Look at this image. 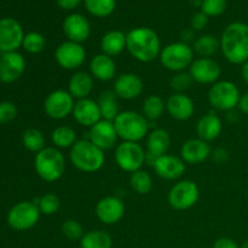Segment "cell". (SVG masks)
Returning a JSON list of instances; mask_svg holds the SVG:
<instances>
[{"mask_svg": "<svg viewBox=\"0 0 248 248\" xmlns=\"http://www.w3.org/2000/svg\"><path fill=\"white\" fill-rule=\"evenodd\" d=\"M40 215V210L33 201H22L9 211L7 224L17 232H24L35 227Z\"/></svg>", "mask_w": 248, "mask_h": 248, "instance_id": "obj_8", "label": "cell"}, {"mask_svg": "<svg viewBox=\"0 0 248 248\" xmlns=\"http://www.w3.org/2000/svg\"><path fill=\"white\" fill-rule=\"evenodd\" d=\"M82 0H57V4L63 10H73L81 2Z\"/></svg>", "mask_w": 248, "mask_h": 248, "instance_id": "obj_46", "label": "cell"}, {"mask_svg": "<svg viewBox=\"0 0 248 248\" xmlns=\"http://www.w3.org/2000/svg\"><path fill=\"white\" fill-rule=\"evenodd\" d=\"M17 116V108L12 102H0V124H9Z\"/></svg>", "mask_w": 248, "mask_h": 248, "instance_id": "obj_42", "label": "cell"}, {"mask_svg": "<svg viewBox=\"0 0 248 248\" xmlns=\"http://www.w3.org/2000/svg\"><path fill=\"white\" fill-rule=\"evenodd\" d=\"M87 11L96 17H107L115 10V0H84Z\"/></svg>", "mask_w": 248, "mask_h": 248, "instance_id": "obj_36", "label": "cell"}, {"mask_svg": "<svg viewBox=\"0 0 248 248\" xmlns=\"http://www.w3.org/2000/svg\"><path fill=\"white\" fill-rule=\"evenodd\" d=\"M113 240L108 232L103 230H91L85 232L82 239L80 240L81 248H111Z\"/></svg>", "mask_w": 248, "mask_h": 248, "instance_id": "obj_30", "label": "cell"}, {"mask_svg": "<svg viewBox=\"0 0 248 248\" xmlns=\"http://www.w3.org/2000/svg\"><path fill=\"white\" fill-rule=\"evenodd\" d=\"M87 140H91L94 145H97L103 152L111 149L115 145L116 140H118V133H116L113 121L103 120V119L98 121L96 125L90 128Z\"/></svg>", "mask_w": 248, "mask_h": 248, "instance_id": "obj_17", "label": "cell"}, {"mask_svg": "<svg viewBox=\"0 0 248 248\" xmlns=\"http://www.w3.org/2000/svg\"><path fill=\"white\" fill-rule=\"evenodd\" d=\"M194 38H195V34H194L193 29H186V31H182V34H181L182 43L188 44L189 41H193ZM194 41H195V40H194Z\"/></svg>", "mask_w": 248, "mask_h": 248, "instance_id": "obj_48", "label": "cell"}, {"mask_svg": "<svg viewBox=\"0 0 248 248\" xmlns=\"http://www.w3.org/2000/svg\"><path fill=\"white\" fill-rule=\"evenodd\" d=\"M63 31L70 41L81 44L89 39L91 27L86 17L80 14H72L65 17L63 22Z\"/></svg>", "mask_w": 248, "mask_h": 248, "instance_id": "obj_20", "label": "cell"}, {"mask_svg": "<svg viewBox=\"0 0 248 248\" xmlns=\"http://www.w3.org/2000/svg\"><path fill=\"white\" fill-rule=\"evenodd\" d=\"M166 110L174 120L186 121L193 116L194 111H195V106L190 97L176 92L167 99Z\"/></svg>", "mask_w": 248, "mask_h": 248, "instance_id": "obj_23", "label": "cell"}, {"mask_svg": "<svg viewBox=\"0 0 248 248\" xmlns=\"http://www.w3.org/2000/svg\"><path fill=\"white\" fill-rule=\"evenodd\" d=\"M241 248H248V241H246V242H244V244H242V246H241Z\"/></svg>", "mask_w": 248, "mask_h": 248, "instance_id": "obj_51", "label": "cell"}, {"mask_svg": "<svg viewBox=\"0 0 248 248\" xmlns=\"http://www.w3.org/2000/svg\"><path fill=\"white\" fill-rule=\"evenodd\" d=\"M98 107L101 110L102 119L108 121H114L119 115L118 96L111 90H104L98 98Z\"/></svg>", "mask_w": 248, "mask_h": 248, "instance_id": "obj_29", "label": "cell"}, {"mask_svg": "<svg viewBox=\"0 0 248 248\" xmlns=\"http://www.w3.org/2000/svg\"><path fill=\"white\" fill-rule=\"evenodd\" d=\"M51 140L57 149L72 148L77 143V132L69 126H60L52 131Z\"/></svg>", "mask_w": 248, "mask_h": 248, "instance_id": "obj_32", "label": "cell"}, {"mask_svg": "<svg viewBox=\"0 0 248 248\" xmlns=\"http://www.w3.org/2000/svg\"><path fill=\"white\" fill-rule=\"evenodd\" d=\"M61 230H62V234L70 241L81 240L85 235L82 225L75 219H67L65 222H63Z\"/></svg>", "mask_w": 248, "mask_h": 248, "instance_id": "obj_39", "label": "cell"}, {"mask_svg": "<svg viewBox=\"0 0 248 248\" xmlns=\"http://www.w3.org/2000/svg\"><path fill=\"white\" fill-rule=\"evenodd\" d=\"M22 46L27 52L39 53L45 48L46 39L43 34L38 33V31H31V33L24 35Z\"/></svg>", "mask_w": 248, "mask_h": 248, "instance_id": "obj_37", "label": "cell"}, {"mask_svg": "<svg viewBox=\"0 0 248 248\" xmlns=\"http://www.w3.org/2000/svg\"><path fill=\"white\" fill-rule=\"evenodd\" d=\"M216 164H224L229 160V152L225 148H216L211 154Z\"/></svg>", "mask_w": 248, "mask_h": 248, "instance_id": "obj_44", "label": "cell"}, {"mask_svg": "<svg viewBox=\"0 0 248 248\" xmlns=\"http://www.w3.org/2000/svg\"><path fill=\"white\" fill-rule=\"evenodd\" d=\"M155 173L162 179L166 181H173V179L181 178L186 172V162L182 157L174 156V155H162L157 157L154 164Z\"/></svg>", "mask_w": 248, "mask_h": 248, "instance_id": "obj_18", "label": "cell"}, {"mask_svg": "<svg viewBox=\"0 0 248 248\" xmlns=\"http://www.w3.org/2000/svg\"><path fill=\"white\" fill-rule=\"evenodd\" d=\"M193 78H191L190 73L188 72H178L172 77L171 79V87L177 92V93H183L188 89H190L191 84H193Z\"/></svg>", "mask_w": 248, "mask_h": 248, "instance_id": "obj_40", "label": "cell"}, {"mask_svg": "<svg viewBox=\"0 0 248 248\" xmlns=\"http://www.w3.org/2000/svg\"><path fill=\"white\" fill-rule=\"evenodd\" d=\"M227 9V0H202L201 11L206 16H219Z\"/></svg>", "mask_w": 248, "mask_h": 248, "instance_id": "obj_41", "label": "cell"}, {"mask_svg": "<svg viewBox=\"0 0 248 248\" xmlns=\"http://www.w3.org/2000/svg\"><path fill=\"white\" fill-rule=\"evenodd\" d=\"M73 116L79 125L90 128L102 120L98 103L91 98L79 99L73 109Z\"/></svg>", "mask_w": 248, "mask_h": 248, "instance_id": "obj_19", "label": "cell"}, {"mask_svg": "<svg viewBox=\"0 0 248 248\" xmlns=\"http://www.w3.org/2000/svg\"><path fill=\"white\" fill-rule=\"evenodd\" d=\"M200 190L195 182L183 179L174 184L170 190L167 201L173 210L184 211L193 207L199 200Z\"/></svg>", "mask_w": 248, "mask_h": 248, "instance_id": "obj_9", "label": "cell"}, {"mask_svg": "<svg viewBox=\"0 0 248 248\" xmlns=\"http://www.w3.org/2000/svg\"><path fill=\"white\" fill-rule=\"evenodd\" d=\"M166 110V102L157 94H152L143 103V115L148 121H156Z\"/></svg>", "mask_w": 248, "mask_h": 248, "instance_id": "obj_33", "label": "cell"}, {"mask_svg": "<svg viewBox=\"0 0 248 248\" xmlns=\"http://www.w3.org/2000/svg\"><path fill=\"white\" fill-rule=\"evenodd\" d=\"M208 23V16H206L202 11L196 12L191 18V28L194 31H202Z\"/></svg>", "mask_w": 248, "mask_h": 248, "instance_id": "obj_43", "label": "cell"}, {"mask_svg": "<svg viewBox=\"0 0 248 248\" xmlns=\"http://www.w3.org/2000/svg\"><path fill=\"white\" fill-rule=\"evenodd\" d=\"M222 128V121L215 113L206 114L196 124V133L199 138L206 142L215 140L216 138L219 137Z\"/></svg>", "mask_w": 248, "mask_h": 248, "instance_id": "obj_25", "label": "cell"}, {"mask_svg": "<svg viewBox=\"0 0 248 248\" xmlns=\"http://www.w3.org/2000/svg\"><path fill=\"white\" fill-rule=\"evenodd\" d=\"M74 97L65 90H55L47 94L44 102V110L48 118L53 120H62L73 114Z\"/></svg>", "mask_w": 248, "mask_h": 248, "instance_id": "obj_11", "label": "cell"}, {"mask_svg": "<svg viewBox=\"0 0 248 248\" xmlns=\"http://www.w3.org/2000/svg\"><path fill=\"white\" fill-rule=\"evenodd\" d=\"M240 97L239 87L229 80L217 81L208 91V102L211 106L217 110L227 113L236 108Z\"/></svg>", "mask_w": 248, "mask_h": 248, "instance_id": "obj_7", "label": "cell"}, {"mask_svg": "<svg viewBox=\"0 0 248 248\" xmlns=\"http://www.w3.org/2000/svg\"><path fill=\"white\" fill-rule=\"evenodd\" d=\"M61 206L60 198L55 194H45L41 198H39L38 207L40 210L41 215L45 216H52L58 212Z\"/></svg>", "mask_w": 248, "mask_h": 248, "instance_id": "obj_38", "label": "cell"}, {"mask_svg": "<svg viewBox=\"0 0 248 248\" xmlns=\"http://www.w3.org/2000/svg\"><path fill=\"white\" fill-rule=\"evenodd\" d=\"M126 47V35L121 31H110L101 40L102 53L110 57L120 55Z\"/></svg>", "mask_w": 248, "mask_h": 248, "instance_id": "obj_28", "label": "cell"}, {"mask_svg": "<svg viewBox=\"0 0 248 248\" xmlns=\"http://www.w3.org/2000/svg\"><path fill=\"white\" fill-rule=\"evenodd\" d=\"M22 143L29 152L39 153L45 148V137L38 128H28L22 136Z\"/></svg>", "mask_w": 248, "mask_h": 248, "instance_id": "obj_35", "label": "cell"}, {"mask_svg": "<svg viewBox=\"0 0 248 248\" xmlns=\"http://www.w3.org/2000/svg\"><path fill=\"white\" fill-rule=\"evenodd\" d=\"M189 73L194 81L199 84H216L222 74V68L219 63L213 58L201 57L194 60L191 65L189 67Z\"/></svg>", "mask_w": 248, "mask_h": 248, "instance_id": "obj_14", "label": "cell"}, {"mask_svg": "<svg viewBox=\"0 0 248 248\" xmlns=\"http://www.w3.org/2000/svg\"><path fill=\"white\" fill-rule=\"evenodd\" d=\"M91 75L99 81H110L116 74V65L113 57L99 53L92 57L90 62Z\"/></svg>", "mask_w": 248, "mask_h": 248, "instance_id": "obj_24", "label": "cell"}, {"mask_svg": "<svg viewBox=\"0 0 248 248\" xmlns=\"http://www.w3.org/2000/svg\"><path fill=\"white\" fill-rule=\"evenodd\" d=\"M96 216L103 224H115L125 216V205L116 196H106L97 203Z\"/></svg>", "mask_w": 248, "mask_h": 248, "instance_id": "obj_16", "label": "cell"}, {"mask_svg": "<svg viewBox=\"0 0 248 248\" xmlns=\"http://www.w3.org/2000/svg\"><path fill=\"white\" fill-rule=\"evenodd\" d=\"M237 108H239V110L241 111V113L247 114V115H248V92H246V93H244V94H241V97H240L239 104H237Z\"/></svg>", "mask_w": 248, "mask_h": 248, "instance_id": "obj_47", "label": "cell"}, {"mask_svg": "<svg viewBox=\"0 0 248 248\" xmlns=\"http://www.w3.org/2000/svg\"><path fill=\"white\" fill-rule=\"evenodd\" d=\"M34 167L43 181L47 183L58 181L64 173L65 159L62 153L53 147L44 148L41 152L36 153L34 159Z\"/></svg>", "mask_w": 248, "mask_h": 248, "instance_id": "obj_5", "label": "cell"}, {"mask_svg": "<svg viewBox=\"0 0 248 248\" xmlns=\"http://www.w3.org/2000/svg\"><path fill=\"white\" fill-rule=\"evenodd\" d=\"M115 161L123 171L133 173L142 169L145 162V153L138 143L123 142L115 150Z\"/></svg>", "mask_w": 248, "mask_h": 248, "instance_id": "obj_10", "label": "cell"}, {"mask_svg": "<svg viewBox=\"0 0 248 248\" xmlns=\"http://www.w3.org/2000/svg\"><path fill=\"white\" fill-rule=\"evenodd\" d=\"M220 50L228 62L244 64L248 61V24L234 22L227 26L220 39Z\"/></svg>", "mask_w": 248, "mask_h": 248, "instance_id": "obj_1", "label": "cell"}, {"mask_svg": "<svg viewBox=\"0 0 248 248\" xmlns=\"http://www.w3.org/2000/svg\"><path fill=\"white\" fill-rule=\"evenodd\" d=\"M220 48V41L216 36L206 34V35L199 36L194 41V51L201 57L211 58L213 55L218 52Z\"/></svg>", "mask_w": 248, "mask_h": 248, "instance_id": "obj_31", "label": "cell"}, {"mask_svg": "<svg viewBox=\"0 0 248 248\" xmlns=\"http://www.w3.org/2000/svg\"><path fill=\"white\" fill-rule=\"evenodd\" d=\"M93 89V77L86 72H77L70 77L68 82V91L74 98H89Z\"/></svg>", "mask_w": 248, "mask_h": 248, "instance_id": "obj_26", "label": "cell"}, {"mask_svg": "<svg viewBox=\"0 0 248 248\" xmlns=\"http://www.w3.org/2000/svg\"><path fill=\"white\" fill-rule=\"evenodd\" d=\"M190 1L191 5H194V6H201L202 5V0H189Z\"/></svg>", "mask_w": 248, "mask_h": 248, "instance_id": "obj_50", "label": "cell"}, {"mask_svg": "<svg viewBox=\"0 0 248 248\" xmlns=\"http://www.w3.org/2000/svg\"><path fill=\"white\" fill-rule=\"evenodd\" d=\"M23 28L15 18L0 19V51L2 53L15 52L23 44Z\"/></svg>", "mask_w": 248, "mask_h": 248, "instance_id": "obj_13", "label": "cell"}, {"mask_svg": "<svg viewBox=\"0 0 248 248\" xmlns=\"http://www.w3.org/2000/svg\"><path fill=\"white\" fill-rule=\"evenodd\" d=\"M56 62L67 70L78 69L86 60V50L84 46L74 41H64L55 51Z\"/></svg>", "mask_w": 248, "mask_h": 248, "instance_id": "obj_12", "label": "cell"}, {"mask_svg": "<svg viewBox=\"0 0 248 248\" xmlns=\"http://www.w3.org/2000/svg\"><path fill=\"white\" fill-rule=\"evenodd\" d=\"M113 123L118 137L124 140V142L138 143L148 135L150 126L149 121L144 115L132 110L119 113Z\"/></svg>", "mask_w": 248, "mask_h": 248, "instance_id": "obj_4", "label": "cell"}, {"mask_svg": "<svg viewBox=\"0 0 248 248\" xmlns=\"http://www.w3.org/2000/svg\"><path fill=\"white\" fill-rule=\"evenodd\" d=\"M143 80L133 73H125L116 78L114 84V92L120 98L131 101L135 99L142 93Z\"/></svg>", "mask_w": 248, "mask_h": 248, "instance_id": "obj_22", "label": "cell"}, {"mask_svg": "<svg viewBox=\"0 0 248 248\" xmlns=\"http://www.w3.org/2000/svg\"><path fill=\"white\" fill-rule=\"evenodd\" d=\"M130 186L132 190H135L137 194L145 195V194H149L152 191L153 179L147 171L140 169L131 173Z\"/></svg>", "mask_w": 248, "mask_h": 248, "instance_id": "obj_34", "label": "cell"}, {"mask_svg": "<svg viewBox=\"0 0 248 248\" xmlns=\"http://www.w3.org/2000/svg\"><path fill=\"white\" fill-rule=\"evenodd\" d=\"M26 70V60L19 52L2 53L0 57V81L12 84L23 75Z\"/></svg>", "mask_w": 248, "mask_h": 248, "instance_id": "obj_15", "label": "cell"}, {"mask_svg": "<svg viewBox=\"0 0 248 248\" xmlns=\"http://www.w3.org/2000/svg\"><path fill=\"white\" fill-rule=\"evenodd\" d=\"M126 48L132 57L143 63L156 60L162 50L157 34L147 27L135 28L126 34Z\"/></svg>", "mask_w": 248, "mask_h": 248, "instance_id": "obj_2", "label": "cell"}, {"mask_svg": "<svg viewBox=\"0 0 248 248\" xmlns=\"http://www.w3.org/2000/svg\"><path fill=\"white\" fill-rule=\"evenodd\" d=\"M69 157L75 169L86 173L99 171L106 160L103 150L87 138L77 140V143L70 148Z\"/></svg>", "mask_w": 248, "mask_h": 248, "instance_id": "obj_3", "label": "cell"}, {"mask_svg": "<svg viewBox=\"0 0 248 248\" xmlns=\"http://www.w3.org/2000/svg\"><path fill=\"white\" fill-rule=\"evenodd\" d=\"M241 77L244 81L248 85V61L241 65Z\"/></svg>", "mask_w": 248, "mask_h": 248, "instance_id": "obj_49", "label": "cell"}, {"mask_svg": "<svg viewBox=\"0 0 248 248\" xmlns=\"http://www.w3.org/2000/svg\"><path fill=\"white\" fill-rule=\"evenodd\" d=\"M194 52L189 44L172 43L165 46L160 52V62L166 69L171 72H184L193 63Z\"/></svg>", "mask_w": 248, "mask_h": 248, "instance_id": "obj_6", "label": "cell"}, {"mask_svg": "<svg viewBox=\"0 0 248 248\" xmlns=\"http://www.w3.org/2000/svg\"><path fill=\"white\" fill-rule=\"evenodd\" d=\"M211 147L208 142L200 138L188 140L181 148V156L184 162L190 165H198L206 161L211 156Z\"/></svg>", "mask_w": 248, "mask_h": 248, "instance_id": "obj_21", "label": "cell"}, {"mask_svg": "<svg viewBox=\"0 0 248 248\" xmlns=\"http://www.w3.org/2000/svg\"><path fill=\"white\" fill-rule=\"evenodd\" d=\"M171 145L170 133L164 128H155L149 133L147 140V153L153 156L160 157L167 153Z\"/></svg>", "mask_w": 248, "mask_h": 248, "instance_id": "obj_27", "label": "cell"}, {"mask_svg": "<svg viewBox=\"0 0 248 248\" xmlns=\"http://www.w3.org/2000/svg\"><path fill=\"white\" fill-rule=\"evenodd\" d=\"M213 248H241V246L230 237H219L213 244Z\"/></svg>", "mask_w": 248, "mask_h": 248, "instance_id": "obj_45", "label": "cell"}]
</instances>
